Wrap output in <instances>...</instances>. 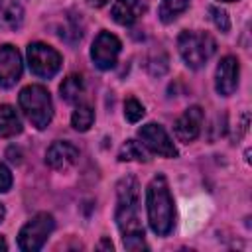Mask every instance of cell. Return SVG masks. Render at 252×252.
<instances>
[{
    "label": "cell",
    "mask_w": 252,
    "mask_h": 252,
    "mask_svg": "<svg viewBox=\"0 0 252 252\" xmlns=\"http://www.w3.org/2000/svg\"><path fill=\"white\" fill-rule=\"evenodd\" d=\"M116 224L122 234L124 248L128 250H146L144 226L140 222V185L136 177H122L116 185Z\"/></svg>",
    "instance_id": "cell-1"
},
{
    "label": "cell",
    "mask_w": 252,
    "mask_h": 252,
    "mask_svg": "<svg viewBox=\"0 0 252 252\" xmlns=\"http://www.w3.org/2000/svg\"><path fill=\"white\" fill-rule=\"evenodd\" d=\"M146 205H148V220L152 230L158 236L169 234V230L173 228L175 211H173V197L169 193V185L163 175H156L150 181L146 189Z\"/></svg>",
    "instance_id": "cell-2"
},
{
    "label": "cell",
    "mask_w": 252,
    "mask_h": 252,
    "mask_svg": "<svg viewBox=\"0 0 252 252\" xmlns=\"http://www.w3.org/2000/svg\"><path fill=\"white\" fill-rule=\"evenodd\" d=\"M20 108L26 114V118L35 126L37 130L47 128V124L53 118V102L45 87L41 85H28L20 91Z\"/></svg>",
    "instance_id": "cell-3"
},
{
    "label": "cell",
    "mask_w": 252,
    "mask_h": 252,
    "mask_svg": "<svg viewBox=\"0 0 252 252\" xmlns=\"http://www.w3.org/2000/svg\"><path fill=\"white\" fill-rule=\"evenodd\" d=\"M179 53L187 67L201 69L217 51V41L207 32H181L177 37Z\"/></svg>",
    "instance_id": "cell-4"
},
{
    "label": "cell",
    "mask_w": 252,
    "mask_h": 252,
    "mask_svg": "<svg viewBox=\"0 0 252 252\" xmlns=\"http://www.w3.org/2000/svg\"><path fill=\"white\" fill-rule=\"evenodd\" d=\"M53 228H55L53 217L49 213H37L22 226V230L18 234V246L26 252L41 250V246L45 244V240L53 232Z\"/></svg>",
    "instance_id": "cell-5"
},
{
    "label": "cell",
    "mask_w": 252,
    "mask_h": 252,
    "mask_svg": "<svg viewBox=\"0 0 252 252\" xmlns=\"http://www.w3.org/2000/svg\"><path fill=\"white\" fill-rule=\"evenodd\" d=\"M28 63L33 75L49 79L61 69V55L51 45L35 41L28 45Z\"/></svg>",
    "instance_id": "cell-6"
},
{
    "label": "cell",
    "mask_w": 252,
    "mask_h": 252,
    "mask_svg": "<svg viewBox=\"0 0 252 252\" xmlns=\"http://www.w3.org/2000/svg\"><path fill=\"white\" fill-rule=\"evenodd\" d=\"M120 39L110 33V32H100L94 41H93V47H91V57H93V63L102 69V71H108L116 65V59H118V53H120Z\"/></svg>",
    "instance_id": "cell-7"
},
{
    "label": "cell",
    "mask_w": 252,
    "mask_h": 252,
    "mask_svg": "<svg viewBox=\"0 0 252 252\" xmlns=\"http://www.w3.org/2000/svg\"><path fill=\"white\" fill-rule=\"evenodd\" d=\"M138 138L142 140V144L150 152H154L158 156H163V158H177V150H175L169 134L163 130V126H159L156 122L144 124L138 130Z\"/></svg>",
    "instance_id": "cell-8"
},
{
    "label": "cell",
    "mask_w": 252,
    "mask_h": 252,
    "mask_svg": "<svg viewBox=\"0 0 252 252\" xmlns=\"http://www.w3.org/2000/svg\"><path fill=\"white\" fill-rule=\"evenodd\" d=\"M238 73L240 65L238 59L232 55H226L220 59L217 73H215V89L220 96H230L238 87Z\"/></svg>",
    "instance_id": "cell-9"
},
{
    "label": "cell",
    "mask_w": 252,
    "mask_h": 252,
    "mask_svg": "<svg viewBox=\"0 0 252 252\" xmlns=\"http://www.w3.org/2000/svg\"><path fill=\"white\" fill-rule=\"evenodd\" d=\"M22 77V55L14 45L0 47V87L10 89Z\"/></svg>",
    "instance_id": "cell-10"
},
{
    "label": "cell",
    "mask_w": 252,
    "mask_h": 252,
    "mask_svg": "<svg viewBox=\"0 0 252 252\" xmlns=\"http://www.w3.org/2000/svg\"><path fill=\"white\" fill-rule=\"evenodd\" d=\"M203 118H205V114H203V108H201V106H197V104H195V106H189V108L177 118V122H175V126H173L175 138H177L179 142H183V144L193 142V140L201 134Z\"/></svg>",
    "instance_id": "cell-11"
},
{
    "label": "cell",
    "mask_w": 252,
    "mask_h": 252,
    "mask_svg": "<svg viewBox=\"0 0 252 252\" xmlns=\"http://www.w3.org/2000/svg\"><path fill=\"white\" fill-rule=\"evenodd\" d=\"M79 159V150L71 142H53L45 154V161L51 169H69Z\"/></svg>",
    "instance_id": "cell-12"
},
{
    "label": "cell",
    "mask_w": 252,
    "mask_h": 252,
    "mask_svg": "<svg viewBox=\"0 0 252 252\" xmlns=\"http://www.w3.org/2000/svg\"><path fill=\"white\" fill-rule=\"evenodd\" d=\"M146 12L144 0H114L110 16L120 26H132Z\"/></svg>",
    "instance_id": "cell-13"
},
{
    "label": "cell",
    "mask_w": 252,
    "mask_h": 252,
    "mask_svg": "<svg viewBox=\"0 0 252 252\" xmlns=\"http://www.w3.org/2000/svg\"><path fill=\"white\" fill-rule=\"evenodd\" d=\"M24 22V8L18 0H0V30L14 32Z\"/></svg>",
    "instance_id": "cell-14"
},
{
    "label": "cell",
    "mask_w": 252,
    "mask_h": 252,
    "mask_svg": "<svg viewBox=\"0 0 252 252\" xmlns=\"http://www.w3.org/2000/svg\"><path fill=\"white\" fill-rule=\"evenodd\" d=\"M22 132V120L14 106L0 104V138H12Z\"/></svg>",
    "instance_id": "cell-15"
},
{
    "label": "cell",
    "mask_w": 252,
    "mask_h": 252,
    "mask_svg": "<svg viewBox=\"0 0 252 252\" xmlns=\"http://www.w3.org/2000/svg\"><path fill=\"white\" fill-rule=\"evenodd\" d=\"M85 91V85H83V77L81 75H69L67 79H63L61 87H59V93H61V98L65 102H75L81 98Z\"/></svg>",
    "instance_id": "cell-16"
},
{
    "label": "cell",
    "mask_w": 252,
    "mask_h": 252,
    "mask_svg": "<svg viewBox=\"0 0 252 252\" xmlns=\"http://www.w3.org/2000/svg\"><path fill=\"white\" fill-rule=\"evenodd\" d=\"M189 2H191V0H161L159 10H158L159 20H161L163 24L173 22L179 14H183V12L189 8Z\"/></svg>",
    "instance_id": "cell-17"
},
{
    "label": "cell",
    "mask_w": 252,
    "mask_h": 252,
    "mask_svg": "<svg viewBox=\"0 0 252 252\" xmlns=\"http://www.w3.org/2000/svg\"><path fill=\"white\" fill-rule=\"evenodd\" d=\"M93 120H94V112L89 104H79L75 110H73V116H71V124L75 130L79 132H87L91 126H93Z\"/></svg>",
    "instance_id": "cell-18"
},
{
    "label": "cell",
    "mask_w": 252,
    "mask_h": 252,
    "mask_svg": "<svg viewBox=\"0 0 252 252\" xmlns=\"http://www.w3.org/2000/svg\"><path fill=\"white\" fill-rule=\"evenodd\" d=\"M118 159L120 161H148V156H146V152H144L140 142L126 140V144L118 152Z\"/></svg>",
    "instance_id": "cell-19"
},
{
    "label": "cell",
    "mask_w": 252,
    "mask_h": 252,
    "mask_svg": "<svg viewBox=\"0 0 252 252\" xmlns=\"http://www.w3.org/2000/svg\"><path fill=\"white\" fill-rule=\"evenodd\" d=\"M144 114H146V110H144V106L136 98H128L124 102V116H126L128 122H138Z\"/></svg>",
    "instance_id": "cell-20"
},
{
    "label": "cell",
    "mask_w": 252,
    "mask_h": 252,
    "mask_svg": "<svg viewBox=\"0 0 252 252\" xmlns=\"http://www.w3.org/2000/svg\"><path fill=\"white\" fill-rule=\"evenodd\" d=\"M209 14H211V18H213V22H215V26L220 30V32H228L230 30V20H228V16H226V12L224 10H220L219 6H211L209 8Z\"/></svg>",
    "instance_id": "cell-21"
},
{
    "label": "cell",
    "mask_w": 252,
    "mask_h": 252,
    "mask_svg": "<svg viewBox=\"0 0 252 252\" xmlns=\"http://www.w3.org/2000/svg\"><path fill=\"white\" fill-rule=\"evenodd\" d=\"M12 187V173L10 169L0 161V193H6Z\"/></svg>",
    "instance_id": "cell-22"
},
{
    "label": "cell",
    "mask_w": 252,
    "mask_h": 252,
    "mask_svg": "<svg viewBox=\"0 0 252 252\" xmlns=\"http://www.w3.org/2000/svg\"><path fill=\"white\" fill-rule=\"evenodd\" d=\"M106 2H108V0H87V4L93 6V8H102Z\"/></svg>",
    "instance_id": "cell-23"
},
{
    "label": "cell",
    "mask_w": 252,
    "mask_h": 252,
    "mask_svg": "<svg viewBox=\"0 0 252 252\" xmlns=\"http://www.w3.org/2000/svg\"><path fill=\"white\" fill-rule=\"evenodd\" d=\"M96 248H100V250H102V248H106V250H112V242L104 238V240H102V242H100V244H98Z\"/></svg>",
    "instance_id": "cell-24"
},
{
    "label": "cell",
    "mask_w": 252,
    "mask_h": 252,
    "mask_svg": "<svg viewBox=\"0 0 252 252\" xmlns=\"http://www.w3.org/2000/svg\"><path fill=\"white\" fill-rule=\"evenodd\" d=\"M8 248V244H6V240H4V236L0 234V250H6Z\"/></svg>",
    "instance_id": "cell-25"
},
{
    "label": "cell",
    "mask_w": 252,
    "mask_h": 252,
    "mask_svg": "<svg viewBox=\"0 0 252 252\" xmlns=\"http://www.w3.org/2000/svg\"><path fill=\"white\" fill-rule=\"evenodd\" d=\"M2 219H4V207L0 205V222H2Z\"/></svg>",
    "instance_id": "cell-26"
},
{
    "label": "cell",
    "mask_w": 252,
    "mask_h": 252,
    "mask_svg": "<svg viewBox=\"0 0 252 252\" xmlns=\"http://www.w3.org/2000/svg\"><path fill=\"white\" fill-rule=\"evenodd\" d=\"M222 2H234V0H222Z\"/></svg>",
    "instance_id": "cell-27"
}]
</instances>
